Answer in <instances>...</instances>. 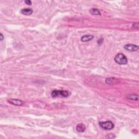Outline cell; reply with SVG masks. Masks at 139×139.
I'll return each instance as SVG.
<instances>
[{
    "instance_id": "obj_13",
    "label": "cell",
    "mask_w": 139,
    "mask_h": 139,
    "mask_svg": "<svg viewBox=\"0 0 139 139\" xmlns=\"http://www.w3.org/2000/svg\"><path fill=\"white\" fill-rule=\"evenodd\" d=\"M105 138H106L107 139H114L116 138V136L114 134L110 133V134H107L106 136H105Z\"/></svg>"
},
{
    "instance_id": "obj_4",
    "label": "cell",
    "mask_w": 139,
    "mask_h": 139,
    "mask_svg": "<svg viewBox=\"0 0 139 139\" xmlns=\"http://www.w3.org/2000/svg\"><path fill=\"white\" fill-rule=\"evenodd\" d=\"M8 102L12 105H16V106H22L24 104V102L22 100L15 98L9 99L8 100Z\"/></svg>"
},
{
    "instance_id": "obj_10",
    "label": "cell",
    "mask_w": 139,
    "mask_h": 139,
    "mask_svg": "<svg viewBox=\"0 0 139 139\" xmlns=\"http://www.w3.org/2000/svg\"><path fill=\"white\" fill-rule=\"evenodd\" d=\"M138 95L135 94H129L127 95L126 96V98L128 99H130V100L132 101H138Z\"/></svg>"
},
{
    "instance_id": "obj_7",
    "label": "cell",
    "mask_w": 139,
    "mask_h": 139,
    "mask_svg": "<svg viewBox=\"0 0 139 139\" xmlns=\"http://www.w3.org/2000/svg\"><path fill=\"white\" fill-rule=\"evenodd\" d=\"M86 129V127L83 123H79L76 126V130L79 133H83Z\"/></svg>"
},
{
    "instance_id": "obj_5",
    "label": "cell",
    "mask_w": 139,
    "mask_h": 139,
    "mask_svg": "<svg viewBox=\"0 0 139 139\" xmlns=\"http://www.w3.org/2000/svg\"><path fill=\"white\" fill-rule=\"evenodd\" d=\"M124 48L127 51H129L130 52H135L138 50L139 47L138 45L128 43V44H127L124 46Z\"/></svg>"
},
{
    "instance_id": "obj_3",
    "label": "cell",
    "mask_w": 139,
    "mask_h": 139,
    "mask_svg": "<svg viewBox=\"0 0 139 139\" xmlns=\"http://www.w3.org/2000/svg\"><path fill=\"white\" fill-rule=\"evenodd\" d=\"M99 125L103 129L106 130H111L114 128V124L111 121L100 122L99 123Z\"/></svg>"
},
{
    "instance_id": "obj_9",
    "label": "cell",
    "mask_w": 139,
    "mask_h": 139,
    "mask_svg": "<svg viewBox=\"0 0 139 139\" xmlns=\"http://www.w3.org/2000/svg\"><path fill=\"white\" fill-rule=\"evenodd\" d=\"M33 10L30 8H24L21 10V13L24 15H30L33 13Z\"/></svg>"
},
{
    "instance_id": "obj_8",
    "label": "cell",
    "mask_w": 139,
    "mask_h": 139,
    "mask_svg": "<svg viewBox=\"0 0 139 139\" xmlns=\"http://www.w3.org/2000/svg\"><path fill=\"white\" fill-rule=\"evenodd\" d=\"M94 38V36H91V35H85L81 38V41L83 42H88L92 40Z\"/></svg>"
},
{
    "instance_id": "obj_15",
    "label": "cell",
    "mask_w": 139,
    "mask_h": 139,
    "mask_svg": "<svg viewBox=\"0 0 139 139\" xmlns=\"http://www.w3.org/2000/svg\"><path fill=\"white\" fill-rule=\"evenodd\" d=\"M24 2H25V3H26L27 5H28L29 6H30V5H32V1H30V0H27V1H24Z\"/></svg>"
},
{
    "instance_id": "obj_12",
    "label": "cell",
    "mask_w": 139,
    "mask_h": 139,
    "mask_svg": "<svg viewBox=\"0 0 139 139\" xmlns=\"http://www.w3.org/2000/svg\"><path fill=\"white\" fill-rule=\"evenodd\" d=\"M132 27L134 30H138L139 28V22H135L132 25Z\"/></svg>"
},
{
    "instance_id": "obj_6",
    "label": "cell",
    "mask_w": 139,
    "mask_h": 139,
    "mask_svg": "<svg viewBox=\"0 0 139 139\" xmlns=\"http://www.w3.org/2000/svg\"><path fill=\"white\" fill-rule=\"evenodd\" d=\"M120 82L119 80L116 78L110 77L108 78L105 80V83L108 85H114Z\"/></svg>"
},
{
    "instance_id": "obj_14",
    "label": "cell",
    "mask_w": 139,
    "mask_h": 139,
    "mask_svg": "<svg viewBox=\"0 0 139 139\" xmlns=\"http://www.w3.org/2000/svg\"><path fill=\"white\" fill-rule=\"evenodd\" d=\"M103 39L102 38H100V39H98V40L97 41V43H98V45H101L102 43H103Z\"/></svg>"
},
{
    "instance_id": "obj_16",
    "label": "cell",
    "mask_w": 139,
    "mask_h": 139,
    "mask_svg": "<svg viewBox=\"0 0 139 139\" xmlns=\"http://www.w3.org/2000/svg\"><path fill=\"white\" fill-rule=\"evenodd\" d=\"M4 39V36L2 33H0V40L2 41Z\"/></svg>"
},
{
    "instance_id": "obj_2",
    "label": "cell",
    "mask_w": 139,
    "mask_h": 139,
    "mask_svg": "<svg viewBox=\"0 0 139 139\" xmlns=\"http://www.w3.org/2000/svg\"><path fill=\"white\" fill-rule=\"evenodd\" d=\"M51 96L53 98L55 97L61 96L62 97H67L69 96V92L66 90H53L51 93Z\"/></svg>"
},
{
    "instance_id": "obj_1",
    "label": "cell",
    "mask_w": 139,
    "mask_h": 139,
    "mask_svg": "<svg viewBox=\"0 0 139 139\" xmlns=\"http://www.w3.org/2000/svg\"><path fill=\"white\" fill-rule=\"evenodd\" d=\"M114 60L119 65H126L128 63V59L123 53H119L115 56Z\"/></svg>"
},
{
    "instance_id": "obj_11",
    "label": "cell",
    "mask_w": 139,
    "mask_h": 139,
    "mask_svg": "<svg viewBox=\"0 0 139 139\" xmlns=\"http://www.w3.org/2000/svg\"><path fill=\"white\" fill-rule=\"evenodd\" d=\"M89 12H90V13L92 14V15H101V12L99 10L97 9V8H92V9H91L90 10H89Z\"/></svg>"
}]
</instances>
